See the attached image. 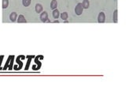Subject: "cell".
Segmentation results:
<instances>
[{
    "instance_id": "obj_6",
    "label": "cell",
    "mask_w": 126,
    "mask_h": 94,
    "mask_svg": "<svg viewBox=\"0 0 126 94\" xmlns=\"http://www.w3.org/2000/svg\"><path fill=\"white\" fill-rule=\"evenodd\" d=\"M17 22H18V24H21V23H27V21L25 19V17H24V15H21L18 16V19H17Z\"/></svg>"
},
{
    "instance_id": "obj_4",
    "label": "cell",
    "mask_w": 126,
    "mask_h": 94,
    "mask_svg": "<svg viewBox=\"0 0 126 94\" xmlns=\"http://www.w3.org/2000/svg\"><path fill=\"white\" fill-rule=\"evenodd\" d=\"M9 21L11 22H16L17 19H18V13L16 12H12V13L9 14Z\"/></svg>"
},
{
    "instance_id": "obj_7",
    "label": "cell",
    "mask_w": 126,
    "mask_h": 94,
    "mask_svg": "<svg viewBox=\"0 0 126 94\" xmlns=\"http://www.w3.org/2000/svg\"><path fill=\"white\" fill-rule=\"evenodd\" d=\"M113 21L114 22V23H117L118 21V10L117 9H114V11H113Z\"/></svg>"
},
{
    "instance_id": "obj_14",
    "label": "cell",
    "mask_w": 126,
    "mask_h": 94,
    "mask_svg": "<svg viewBox=\"0 0 126 94\" xmlns=\"http://www.w3.org/2000/svg\"><path fill=\"white\" fill-rule=\"evenodd\" d=\"M2 59H3V56H1V57H0V66H1V64H2Z\"/></svg>"
},
{
    "instance_id": "obj_12",
    "label": "cell",
    "mask_w": 126,
    "mask_h": 94,
    "mask_svg": "<svg viewBox=\"0 0 126 94\" xmlns=\"http://www.w3.org/2000/svg\"><path fill=\"white\" fill-rule=\"evenodd\" d=\"M9 6V0H2V9H6Z\"/></svg>"
},
{
    "instance_id": "obj_11",
    "label": "cell",
    "mask_w": 126,
    "mask_h": 94,
    "mask_svg": "<svg viewBox=\"0 0 126 94\" xmlns=\"http://www.w3.org/2000/svg\"><path fill=\"white\" fill-rule=\"evenodd\" d=\"M57 6H58V2L56 0H52L51 2V9H57Z\"/></svg>"
},
{
    "instance_id": "obj_2",
    "label": "cell",
    "mask_w": 126,
    "mask_h": 94,
    "mask_svg": "<svg viewBox=\"0 0 126 94\" xmlns=\"http://www.w3.org/2000/svg\"><path fill=\"white\" fill-rule=\"evenodd\" d=\"M39 19H40V21L42 22H43V23H46V22H51L50 20L48 19V13H47L46 11H43L40 13Z\"/></svg>"
},
{
    "instance_id": "obj_15",
    "label": "cell",
    "mask_w": 126,
    "mask_h": 94,
    "mask_svg": "<svg viewBox=\"0 0 126 94\" xmlns=\"http://www.w3.org/2000/svg\"><path fill=\"white\" fill-rule=\"evenodd\" d=\"M53 23H57V24H58V23H59V21H58V20H55V21H53Z\"/></svg>"
},
{
    "instance_id": "obj_1",
    "label": "cell",
    "mask_w": 126,
    "mask_h": 94,
    "mask_svg": "<svg viewBox=\"0 0 126 94\" xmlns=\"http://www.w3.org/2000/svg\"><path fill=\"white\" fill-rule=\"evenodd\" d=\"M83 10H84V9H83V7H82V4H81L80 2H79V3L76 4L75 9H74V11H75L76 15L80 16L81 14L83 13Z\"/></svg>"
},
{
    "instance_id": "obj_9",
    "label": "cell",
    "mask_w": 126,
    "mask_h": 94,
    "mask_svg": "<svg viewBox=\"0 0 126 94\" xmlns=\"http://www.w3.org/2000/svg\"><path fill=\"white\" fill-rule=\"evenodd\" d=\"M82 7H83V9H88L90 7V2H89V0H83V2H82Z\"/></svg>"
},
{
    "instance_id": "obj_3",
    "label": "cell",
    "mask_w": 126,
    "mask_h": 94,
    "mask_svg": "<svg viewBox=\"0 0 126 94\" xmlns=\"http://www.w3.org/2000/svg\"><path fill=\"white\" fill-rule=\"evenodd\" d=\"M106 21V15L103 12H100L98 15V22L99 24H103Z\"/></svg>"
},
{
    "instance_id": "obj_10",
    "label": "cell",
    "mask_w": 126,
    "mask_h": 94,
    "mask_svg": "<svg viewBox=\"0 0 126 94\" xmlns=\"http://www.w3.org/2000/svg\"><path fill=\"white\" fill-rule=\"evenodd\" d=\"M60 17L61 19H62V21H66L69 18V14L67 12H63L60 14Z\"/></svg>"
},
{
    "instance_id": "obj_5",
    "label": "cell",
    "mask_w": 126,
    "mask_h": 94,
    "mask_svg": "<svg viewBox=\"0 0 126 94\" xmlns=\"http://www.w3.org/2000/svg\"><path fill=\"white\" fill-rule=\"evenodd\" d=\"M43 7L40 3H36V4L35 10H36V12L37 13H41L42 12H43Z\"/></svg>"
},
{
    "instance_id": "obj_16",
    "label": "cell",
    "mask_w": 126,
    "mask_h": 94,
    "mask_svg": "<svg viewBox=\"0 0 126 94\" xmlns=\"http://www.w3.org/2000/svg\"><path fill=\"white\" fill-rule=\"evenodd\" d=\"M63 22L64 23H69V21H67V20H66V21H63Z\"/></svg>"
},
{
    "instance_id": "obj_13",
    "label": "cell",
    "mask_w": 126,
    "mask_h": 94,
    "mask_svg": "<svg viewBox=\"0 0 126 94\" xmlns=\"http://www.w3.org/2000/svg\"><path fill=\"white\" fill-rule=\"evenodd\" d=\"M32 0H22V4H23L24 6L28 7L29 6V5L31 4Z\"/></svg>"
},
{
    "instance_id": "obj_8",
    "label": "cell",
    "mask_w": 126,
    "mask_h": 94,
    "mask_svg": "<svg viewBox=\"0 0 126 94\" xmlns=\"http://www.w3.org/2000/svg\"><path fill=\"white\" fill-rule=\"evenodd\" d=\"M52 16L54 17V19H58V17H60V13H59L58 9H53V12H52Z\"/></svg>"
}]
</instances>
